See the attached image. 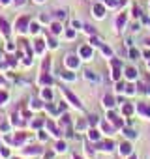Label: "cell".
Segmentation results:
<instances>
[{
    "mask_svg": "<svg viewBox=\"0 0 150 159\" xmlns=\"http://www.w3.org/2000/svg\"><path fill=\"white\" fill-rule=\"evenodd\" d=\"M128 77H135V71H133V69H128Z\"/></svg>",
    "mask_w": 150,
    "mask_h": 159,
    "instance_id": "52a82bcc",
    "label": "cell"
},
{
    "mask_svg": "<svg viewBox=\"0 0 150 159\" xmlns=\"http://www.w3.org/2000/svg\"><path fill=\"white\" fill-rule=\"evenodd\" d=\"M105 105L111 107V105H113V99H111V97H105Z\"/></svg>",
    "mask_w": 150,
    "mask_h": 159,
    "instance_id": "8992f818",
    "label": "cell"
},
{
    "mask_svg": "<svg viewBox=\"0 0 150 159\" xmlns=\"http://www.w3.org/2000/svg\"><path fill=\"white\" fill-rule=\"evenodd\" d=\"M26 23H28V19H26V17H25V19H21V21H19V23H17V26H19V30H25V26H26Z\"/></svg>",
    "mask_w": 150,
    "mask_h": 159,
    "instance_id": "6da1fadb",
    "label": "cell"
},
{
    "mask_svg": "<svg viewBox=\"0 0 150 159\" xmlns=\"http://www.w3.org/2000/svg\"><path fill=\"white\" fill-rule=\"evenodd\" d=\"M120 152H122V154H129V144H122Z\"/></svg>",
    "mask_w": 150,
    "mask_h": 159,
    "instance_id": "3957f363",
    "label": "cell"
},
{
    "mask_svg": "<svg viewBox=\"0 0 150 159\" xmlns=\"http://www.w3.org/2000/svg\"><path fill=\"white\" fill-rule=\"evenodd\" d=\"M139 109L143 110V112H147V114H150V107H144V105H139Z\"/></svg>",
    "mask_w": 150,
    "mask_h": 159,
    "instance_id": "5b68a950",
    "label": "cell"
},
{
    "mask_svg": "<svg viewBox=\"0 0 150 159\" xmlns=\"http://www.w3.org/2000/svg\"><path fill=\"white\" fill-rule=\"evenodd\" d=\"M64 92H66V95H68V97H69V99H72V101L75 103V105H79V101H77V99H75V95H73L72 92H68V90H66V88H64Z\"/></svg>",
    "mask_w": 150,
    "mask_h": 159,
    "instance_id": "7a4b0ae2",
    "label": "cell"
},
{
    "mask_svg": "<svg viewBox=\"0 0 150 159\" xmlns=\"http://www.w3.org/2000/svg\"><path fill=\"white\" fill-rule=\"evenodd\" d=\"M131 159H133V157H131Z\"/></svg>",
    "mask_w": 150,
    "mask_h": 159,
    "instance_id": "ba28073f",
    "label": "cell"
},
{
    "mask_svg": "<svg viewBox=\"0 0 150 159\" xmlns=\"http://www.w3.org/2000/svg\"><path fill=\"white\" fill-rule=\"evenodd\" d=\"M0 25H2V32H4V34H8V23L6 21H0Z\"/></svg>",
    "mask_w": 150,
    "mask_h": 159,
    "instance_id": "277c9868",
    "label": "cell"
}]
</instances>
